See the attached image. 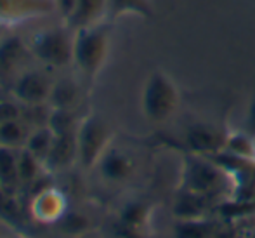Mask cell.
<instances>
[{"label":"cell","instance_id":"cell-10","mask_svg":"<svg viewBox=\"0 0 255 238\" xmlns=\"http://www.w3.org/2000/svg\"><path fill=\"white\" fill-rule=\"evenodd\" d=\"M78 164V146H77V131L54 134V141L44 162V167L49 174L64 172L70 167Z\"/></svg>","mask_w":255,"mask_h":238},{"label":"cell","instance_id":"cell-3","mask_svg":"<svg viewBox=\"0 0 255 238\" xmlns=\"http://www.w3.org/2000/svg\"><path fill=\"white\" fill-rule=\"evenodd\" d=\"M181 104V92L175 80L161 68H154L146 77L141 91L142 117L154 125L167 124L175 117Z\"/></svg>","mask_w":255,"mask_h":238},{"label":"cell","instance_id":"cell-28","mask_svg":"<svg viewBox=\"0 0 255 238\" xmlns=\"http://www.w3.org/2000/svg\"><path fill=\"white\" fill-rule=\"evenodd\" d=\"M21 117V110L14 103L9 101H0V122L9 120V118H17Z\"/></svg>","mask_w":255,"mask_h":238},{"label":"cell","instance_id":"cell-7","mask_svg":"<svg viewBox=\"0 0 255 238\" xmlns=\"http://www.w3.org/2000/svg\"><path fill=\"white\" fill-rule=\"evenodd\" d=\"M228 129L212 122H193L184 129L182 148L189 153L215 155L224 150Z\"/></svg>","mask_w":255,"mask_h":238},{"label":"cell","instance_id":"cell-18","mask_svg":"<svg viewBox=\"0 0 255 238\" xmlns=\"http://www.w3.org/2000/svg\"><path fill=\"white\" fill-rule=\"evenodd\" d=\"M80 101V84L75 78L64 77L54 80L52 92L49 97V108H59V110H75Z\"/></svg>","mask_w":255,"mask_h":238},{"label":"cell","instance_id":"cell-22","mask_svg":"<svg viewBox=\"0 0 255 238\" xmlns=\"http://www.w3.org/2000/svg\"><path fill=\"white\" fill-rule=\"evenodd\" d=\"M127 14H135L141 17H153L154 9L151 0H110L108 21L113 23L115 19Z\"/></svg>","mask_w":255,"mask_h":238},{"label":"cell","instance_id":"cell-26","mask_svg":"<svg viewBox=\"0 0 255 238\" xmlns=\"http://www.w3.org/2000/svg\"><path fill=\"white\" fill-rule=\"evenodd\" d=\"M61 225V230L64 233H68L70 237L82 238L85 237V233H89L91 230V219L82 212H70L66 211V214L57 221Z\"/></svg>","mask_w":255,"mask_h":238},{"label":"cell","instance_id":"cell-11","mask_svg":"<svg viewBox=\"0 0 255 238\" xmlns=\"http://www.w3.org/2000/svg\"><path fill=\"white\" fill-rule=\"evenodd\" d=\"M31 214L37 221L40 223H57L68 211L66 197L63 191H59L54 186H47V188L37 191L31 200Z\"/></svg>","mask_w":255,"mask_h":238},{"label":"cell","instance_id":"cell-27","mask_svg":"<svg viewBox=\"0 0 255 238\" xmlns=\"http://www.w3.org/2000/svg\"><path fill=\"white\" fill-rule=\"evenodd\" d=\"M243 131H247L249 134H252L255 138V80H254V87H252V94H250L249 104H247Z\"/></svg>","mask_w":255,"mask_h":238},{"label":"cell","instance_id":"cell-15","mask_svg":"<svg viewBox=\"0 0 255 238\" xmlns=\"http://www.w3.org/2000/svg\"><path fill=\"white\" fill-rule=\"evenodd\" d=\"M151 205L148 202L141 200H130L124 204V207L118 212V223L125 232H130L134 235H142L148 232L149 223H151Z\"/></svg>","mask_w":255,"mask_h":238},{"label":"cell","instance_id":"cell-29","mask_svg":"<svg viewBox=\"0 0 255 238\" xmlns=\"http://www.w3.org/2000/svg\"><path fill=\"white\" fill-rule=\"evenodd\" d=\"M77 2L78 0H54V5H56L57 12L61 14V17L66 21L77 7Z\"/></svg>","mask_w":255,"mask_h":238},{"label":"cell","instance_id":"cell-17","mask_svg":"<svg viewBox=\"0 0 255 238\" xmlns=\"http://www.w3.org/2000/svg\"><path fill=\"white\" fill-rule=\"evenodd\" d=\"M21 190L17 171V150L0 146V191L10 197H17Z\"/></svg>","mask_w":255,"mask_h":238},{"label":"cell","instance_id":"cell-14","mask_svg":"<svg viewBox=\"0 0 255 238\" xmlns=\"http://www.w3.org/2000/svg\"><path fill=\"white\" fill-rule=\"evenodd\" d=\"M108 10H110V0H78L77 7L64 23L73 31L85 26L108 21Z\"/></svg>","mask_w":255,"mask_h":238},{"label":"cell","instance_id":"cell-32","mask_svg":"<svg viewBox=\"0 0 255 238\" xmlns=\"http://www.w3.org/2000/svg\"><path fill=\"white\" fill-rule=\"evenodd\" d=\"M250 238H255V232L252 233V237H250Z\"/></svg>","mask_w":255,"mask_h":238},{"label":"cell","instance_id":"cell-9","mask_svg":"<svg viewBox=\"0 0 255 238\" xmlns=\"http://www.w3.org/2000/svg\"><path fill=\"white\" fill-rule=\"evenodd\" d=\"M96 171L108 185H125L134 178L135 171H137V164H135V158L127 150L111 144L99 158Z\"/></svg>","mask_w":255,"mask_h":238},{"label":"cell","instance_id":"cell-8","mask_svg":"<svg viewBox=\"0 0 255 238\" xmlns=\"http://www.w3.org/2000/svg\"><path fill=\"white\" fill-rule=\"evenodd\" d=\"M210 157L217 158L233 179V204H249L255 200V160L233 157L229 153H215Z\"/></svg>","mask_w":255,"mask_h":238},{"label":"cell","instance_id":"cell-13","mask_svg":"<svg viewBox=\"0 0 255 238\" xmlns=\"http://www.w3.org/2000/svg\"><path fill=\"white\" fill-rule=\"evenodd\" d=\"M30 52L28 44L17 35H5L0 40V80L16 78L21 73V64Z\"/></svg>","mask_w":255,"mask_h":238},{"label":"cell","instance_id":"cell-12","mask_svg":"<svg viewBox=\"0 0 255 238\" xmlns=\"http://www.w3.org/2000/svg\"><path fill=\"white\" fill-rule=\"evenodd\" d=\"M54 0H0V24L19 23L23 19L37 17L51 12Z\"/></svg>","mask_w":255,"mask_h":238},{"label":"cell","instance_id":"cell-16","mask_svg":"<svg viewBox=\"0 0 255 238\" xmlns=\"http://www.w3.org/2000/svg\"><path fill=\"white\" fill-rule=\"evenodd\" d=\"M214 202H210L208 198H203L200 195L191 193V191L179 188L174 205H172V214H174L175 221L177 219L208 218V212L214 209Z\"/></svg>","mask_w":255,"mask_h":238},{"label":"cell","instance_id":"cell-21","mask_svg":"<svg viewBox=\"0 0 255 238\" xmlns=\"http://www.w3.org/2000/svg\"><path fill=\"white\" fill-rule=\"evenodd\" d=\"M17 171H19L21 188H31L45 171L44 164L30 153L26 148L17 150Z\"/></svg>","mask_w":255,"mask_h":238},{"label":"cell","instance_id":"cell-4","mask_svg":"<svg viewBox=\"0 0 255 238\" xmlns=\"http://www.w3.org/2000/svg\"><path fill=\"white\" fill-rule=\"evenodd\" d=\"M113 144V131L108 120L99 113L84 115L77 129L78 165L84 171L96 169L99 158Z\"/></svg>","mask_w":255,"mask_h":238},{"label":"cell","instance_id":"cell-1","mask_svg":"<svg viewBox=\"0 0 255 238\" xmlns=\"http://www.w3.org/2000/svg\"><path fill=\"white\" fill-rule=\"evenodd\" d=\"M179 188L208 198L214 204H226L233 200L235 186L228 169L217 158L182 151Z\"/></svg>","mask_w":255,"mask_h":238},{"label":"cell","instance_id":"cell-23","mask_svg":"<svg viewBox=\"0 0 255 238\" xmlns=\"http://www.w3.org/2000/svg\"><path fill=\"white\" fill-rule=\"evenodd\" d=\"M222 151L233 155V157L255 160V138L243 129L242 131H229Z\"/></svg>","mask_w":255,"mask_h":238},{"label":"cell","instance_id":"cell-2","mask_svg":"<svg viewBox=\"0 0 255 238\" xmlns=\"http://www.w3.org/2000/svg\"><path fill=\"white\" fill-rule=\"evenodd\" d=\"M111 49V21L85 26L75 31L73 68L87 84H94L103 71Z\"/></svg>","mask_w":255,"mask_h":238},{"label":"cell","instance_id":"cell-20","mask_svg":"<svg viewBox=\"0 0 255 238\" xmlns=\"http://www.w3.org/2000/svg\"><path fill=\"white\" fill-rule=\"evenodd\" d=\"M30 136L26 124L17 118L0 122V146L9 148V150H21L26 144V139Z\"/></svg>","mask_w":255,"mask_h":238},{"label":"cell","instance_id":"cell-24","mask_svg":"<svg viewBox=\"0 0 255 238\" xmlns=\"http://www.w3.org/2000/svg\"><path fill=\"white\" fill-rule=\"evenodd\" d=\"M52 141H54V132L47 125H38L33 131H30V136H28L24 148L44 164L49 151H51Z\"/></svg>","mask_w":255,"mask_h":238},{"label":"cell","instance_id":"cell-5","mask_svg":"<svg viewBox=\"0 0 255 238\" xmlns=\"http://www.w3.org/2000/svg\"><path fill=\"white\" fill-rule=\"evenodd\" d=\"M75 31L68 24L40 30L31 37L30 52L35 59L51 68H66L73 64Z\"/></svg>","mask_w":255,"mask_h":238},{"label":"cell","instance_id":"cell-33","mask_svg":"<svg viewBox=\"0 0 255 238\" xmlns=\"http://www.w3.org/2000/svg\"><path fill=\"white\" fill-rule=\"evenodd\" d=\"M82 238H85V237H82Z\"/></svg>","mask_w":255,"mask_h":238},{"label":"cell","instance_id":"cell-31","mask_svg":"<svg viewBox=\"0 0 255 238\" xmlns=\"http://www.w3.org/2000/svg\"><path fill=\"white\" fill-rule=\"evenodd\" d=\"M5 26H3V24H0V40H2L3 37H5Z\"/></svg>","mask_w":255,"mask_h":238},{"label":"cell","instance_id":"cell-30","mask_svg":"<svg viewBox=\"0 0 255 238\" xmlns=\"http://www.w3.org/2000/svg\"><path fill=\"white\" fill-rule=\"evenodd\" d=\"M10 235H12V230H10L9 223L0 218V238H10Z\"/></svg>","mask_w":255,"mask_h":238},{"label":"cell","instance_id":"cell-6","mask_svg":"<svg viewBox=\"0 0 255 238\" xmlns=\"http://www.w3.org/2000/svg\"><path fill=\"white\" fill-rule=\"evenodd\" d=\"M54 80L49 73L37 68L23 70L12 80V96L24 106H44L49 104Z\"/></svg>","mask_w":255,"mask_h":238},{"label":"cell","instance_id":"cell-19","mask_svg":"<svg viewBox=\"0 0 255 238\" xmlns=\"http://www.w3.org/2000/svg\"><path fill=\"white\" fill-rule=\"evenodd\" d=\"M174 238H215L217 237V225L212 218L198 219H177L172 230Z\"/></svg>","mask_w":255,"mask_h":238},{"label":"cell","instance_id":"cell-25","mask_svg":"<svg viewBox=\"0 0 255 238\" xmlns=\"http://www.w3.org/2000/svg\"><path fill=\"white\" fill-rule=\"evenodd\" d=\"M80 124V118L75 115V110H59V108H49L47 127L54 134H64V132H75Z\"/></svg>","mask_w":255,"mask_h":238}]
</instances>
